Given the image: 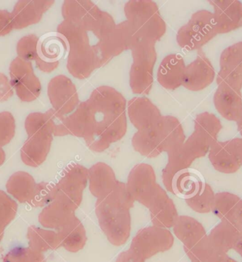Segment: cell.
<instances>
[{"label": "cell", "mask_w": 242, "mask_h": 262, "mask_svg": "<svg viewBox=\"0 0 242 262\" xmlns=\"http://www.w3.org/2000/svg\"><path fill=\"white\" fill-rule=\"evenodd\" d=\"M126 100L115 89L99 86L88 100L61 119L54 136L83 138L89 148L103 152L126 134Z\"/></svg>", "instance_id": "obj_1"}, {"label": "cell", "mask_w": 242, "mask_h": 262, "mask_svg": "<svg viewBox=\"0 0 242 262\" xmlns=\"http://www.w3.org/2000/svg\"><path fill=\"white\" fill-rule=\"evenodd\" d=\"M69 45L67 68L77 79H86L98 68L94 46L90 45L88 31L84 28L64 20L58 27Z\"/></svg>", "instance_id": "obj_2"}, {"label": "cell", "mask_w": 242, "mask_h": 262, "mask_svg": "<svg viewBox=\"0 0 242 262\" xmlns=\"http://www.w3.org/2000/svg\"><path fill=\"white\" fill-rule=\"evenodd\" d=\"M25 128L28 138L21 149V158L25 165L37 167L49 156L54 136V123L49 114L35 112L27 116Z\"/></svg>", "instance_id": "obj_3"}, {"label": "cell", "mask_w": 242, "mask_h": 262, "mask_svg": "<svg viewBox=\"0 0 242 262\" xmlns=\"http://www.w3.org/2000/svg\"><path fill=\"white\" fill-rule=\"evenodd\" d=\"M130 210L110 194L97 199L96 202V215L99 226L113 245L121 246L130 237Z\"/></svg>", "instance_id": "obj_4"}, {"label": "cell", "mask_w": 242, "mask_h": 262, "mask_svg": "<svg viewBox=\"0 0 242 262\" xmlns=\"http://www.w3.org/2000/svg\"><path fill=\"white\" fill-rule=\"evenodd\" d=\"M179 132L174 123L168 117L162 116L153 126L138 130L132 139L135 150L147 158H156L161 153H169L177 146Z\"/></svg>", "instance_id": "obj_5"}, {"label": "cell", "mask_w": 242, "mask_h": 262, "mask_svg": "<svg viewBox=\"0 0 242 262\" xmlns=\"http://www.w3.org/2000/svg\"><path fill=\"white\" fill-rule=\"evenodd\" d=\"M125 14L140 39L156 43L165 34L167 26L154 2L129 1L125 6Z\"/></svg>", "instance_id": "obj_6"}, {"label": "cell", "mask_w": 242, "mask_h": 262, "mask_svg": "<svg viewBox=\"0 0 242 262\" xmlns=\"http://www.w3.org/2000/svg\"><path fill=\"white\" fill-rule=\"evenodd\" d=\"M155 46V42L140 39L132 49L130 86L137 95H148L152 88L153 72L157 60Z\"/></svg>", "instance_id": "obj_7"}, {"label": "cell", "mask_w": 242, "mask_h": 262, "mask_svg": "<svg viewBox=\"0 0 242 262\" xmlns=\"http://www.w3.org/2000/svg\"><path fill=\"white\" fill-rule=\"evenodd\" d=\"M218 34L213 14L208 10L194 13L187 24L179 29L177 40L186 51L201 49Z\"/></svg>", "instance_id": "obj_8"}, {"label": "cell", "mask_w": 242, "mask_h": 262, "mask_svg": "<svg viewBox=\"0 0 242 262\" xmlns=\"http://www.w3.org/2000/svg\"><path fill=\"white\" fill-rule=\"evenodd\" d=\"M94 46L98 68L126 50H132L140 40L139 35L128 21L116 25L114 30Z\"/></svg>", "instance_id": "obj_9"}, {"label": "cell", "mask_w": 242, "mask_h": 262, "mask_svg": "<svg viewBox=\"0 0 242 262\" xmlns=\"http://www.w3.org/2000/svg\"><path fill=\"white\" fill-rule=\"evenodd\" d=\"M174 238L168 229L152 226L140 229L133 239L130 247L137 255L147 260L160 252L169 250Z\"/></svg>", "instance_id": "obj_10"}, {"label": "cell", "mask_w": 242, "mask_h": 262, "mask_svg": "<svg viewBox=\"0 0 242 262\" xmlns=\"http://www.w3.org/2000/svg\"><path fill=\"white\" fill-rule=\"evenodd\" d=\"M11 85L16 95L24 102H31L39 97L42 86L35 75L31 62L16 57L9 66Z\"/></svg>", "instance_id": "obj_11"}, {"label": "cell", "mask_w": 242, "mask_h": 262, "mask_svg": "<svg viewBox=\"0 0 242 262\" xmlns=\"http://www.w3.org/2000/svg\"><path fill=\"white\" fill-rule=\"evenodd\" d=\"M127 189L135 201L148 208L161 187L157 183L154 169L148 164H138L127 177Z\"/></svg>", "instance_id": "obj_12"}, {"label": "cell", "mask_w": 242, "mask_h": 262, "mask_svg": "<svg viewBox=\"0 0 242 262\" xmlns=\"http://www.w3.org/2000/svg\"><path fill=\"white\" fill-rule=\"evenodd\" d=\"M88 181L89 169L79 164H71L65 168L60 181L55 184L57 197L64 199L77 209L82 204Z\"/></svg>", "instance_id": "obj_13"}, {"label": "cell", "mask_w": 242, "mask_h": 262, "mask_svg": "<svg viewBox=\"0 0 242 262\" xmlns=\"http://www.w3.org/2000/svg\"><path fill=\"white\" fill-rule=\"evenodd\" d=\"M48 95L53 110L62 116L70 115L79 104L75 84L64 75H58L50 81Z\"/></svg>", "instance_id": "obj_14"}, {"label": "cell", "mask_w": 242, "mask_h": 262, "mask_svg": "<svg viewBox=\"0 0 242 262\" xmlns=\"http://www.w3.org/2000/svg\"><path fill=\"white\" fill-rule=\"evenodd\" d=\"M213 7L218 34H227L242 27V3L235 0L209 1Z\"/></svg>", "instance_id": "obj_15"}, {"label": "cell", "mask_w": 242, "mask_h": 262, "mask_svg": "<svg viewBox=\"0 0 242 262\" xmlns=\"http://www.w3.org/2000/svg\"><path fill=\"white\" fill-rule=\"evenodd\" d=\"M215 77L213 66L206 55L200 53L185 69L183 85L193 92L208 88Z\"/></svg>", "instance_id": "obj_16"}, {"label": "cell", "mask_w": 242, "mask_h": 262, "mask_svg": "<svg viewBox=\"0 0 242 262\" xmlns=\"http://www.w3.org/2000/svg\"><path fill=\"white\" fill-rule=\"evenodd\" d=\"M101 12V9L91 1H64L62 7L64 20L87 31H92Z\"/></svg>", "instance_id": "obj_17"}, {"label": "cell", "mask_w": 242, "mask_h": 262, "mask_svg": "<svg viewBox=\"0 0 242 262\" xmlns=\"http://www.w3.org/2000/svg\"><path fill=\"white\" fill-rule=\"evenodd\" d=\"M54 3L55 1H18L12 12L14 29L20 30L36 25Z\"/></svg>", "instance_id": "obj_18"}, {"label": "cell", "mask_w": 242, "mask_h": 262, "mask_svg": "<svg viewBox=\"0 0 242 262\" xmlns=\"http://www.w3.org/2000/svg\"><path fill=\"white\" fill-rule=\"evenodd\" d=\"M130 122L138 130L151 128L162 117L158 107L146 97H135L127 104Z\"/></svg>", "instance_id": "obj_19"}, {"label": "cell", "mask_w": 242, "mask_h": 262, "mask_svg": "<svg viewBox=\"0 0 242 262\" xmlns=\"http://www.w3.org/2000/svg\"><path fill=\"white\" fill-rule=\"evenodd\" d=\"M76 210L64 199L56 197L42 210L38 221L44 228L58 230L75 219Z\"/></svg>", "instance_id": "obj_20"}, {"label": "cell", "mask_w": 242, "mask_h": 262, "mask_svg": "<svg viewBox=\"0 0 242 262\" xmlns=\"http://www.w3.org/2000/svg\"><path fill=\"white\" fill-rule=\"evenodd\" d=\"M148 208L153 226L169 229L178 221L179 215L174 203L162 187Z\"/></svg>", "instance_id": "obj_21"}, {"label": "cell", "mask_w": 242, "mask_h": 262, "mask_svg": "<svg viewBox=\"0 0 242 262\" xmlns=\"http://www.w3.org/2000/svg\"><path fill=\"white\" fill-rule=\"evenodd\" d=\"M186 66L184 58L178 53L166 56L161 62L158 73V80L161 85L173 90L183 85Z\"/></svg>", "instance_id": "obj_22"}, {"label": "cell", "mask_w": 242, "mask_h": 262, "mask_svg": "<svg viewBox=\"0 0 242 262\" xmlns=\"http://www.w3.org/2000/svg\"><path fill=\"white\" fill-rule=\"evenodd\" d=\"M118 180L110 166L98 162L89 169V188L97 199L104 198L115 187Z\"/></svg>", "instance_id": "obj_23"}, {"label": "cell", "mask_w": 242, "mask_h": 262, "mask_svg": "<svg viewBox=\"0 0 242 262\" xmlns=\"http://www.w3.org/2000/svg\"><path fill=\"white\" fill-rule=\"evenodd\" d=\"M216 110L228 121H236L242 114V95L240 90L218 86L213 97Z\"/></svg>", "instance_id": "obj_24"}, {"label": "cell", "mask_w": 242, "mask_h": 262, "mask_svg": "<svg viewBox=\"0 0 242 262\" xmlns=\"http://www.w3.org/2000/svg\"><path fill=\"white\" fill-rule=\"evenodd\" d=\"M208 237L216 250L227 254L242 239V226L235 221H222L212 229Z\"/></svg>", "instance_id": "obj_25"}, {"label": "cell", "mask_w": 242, "mask_h": 262, "mask_svg": "<svg viewBox=\"0 0 242 262\" xmlns=\"http://www.w3.org/2000/svg\"><path fill=\"white\" fill-rule=\"evenodd\" d=\"M206 184L200 171L187 168L175 175L171 184V193L186 201L200 192Z\"/></svg>", "instance_id": "obj_26"}, {"label": "cell", "mask_w": 242, "mask_h": 262, "mask_svg": "<svg viewBox=\"0 0 242 262\" xmlns=\"http://www.w3.org/2000/svg\"><path fill=\"white\" fill-rule=\"evenodd\" d=\"M208 158L216 170L225 174H233L241 167L231 140L216 142L209 151Z\"/></svg>", "instance_id": "obj_27"}, {"label": "cell", "mask_w": 242, "mask_h": 262, "mask_svg": "<svg viewBox=\"0 0 242 262\" xmlns=\"http://www.w3.org/2000/svg\"><path fill=\"white\" fill-rule=\"evenodd\" d=\"M68 51L69 45L67 39L58 31L43 35L38 40V54L42 61L59 63Z\"/></svg>", "instance_id": "obj_28"}, {"label": "cell", "mask_w": 242, "mask_h": 262, "mask_svg": "<svg viewBox=\"0 0 242 262\" xmlns=\"http://www.w3.org/2000/svg\"><path fill=\"white\" fill-rule=\"evenodd\" d=\"M56 231L58 234L60 246L73 253L82 250L87 241L84 225L77 217L67 226Z\"/></svg>", "instance_id": "obj_29"}, {"label": "cell", "mask_w": 242, "mask_h": 262, "mask_svg": "<svg viewBox=\"0 0 242 262\" xmlns=\"http://www.w3.org/2000/svg\"><path fill=\"white\" fill-rule=\"evenodd\" d=\"M36 183L34 177L26 171H17L7 181V192L20 203L30 204L36 191Z\"/></svg>", "instance_id": "obj_30"}, {"label": "cell", "mask_w": 242, "mask_h": 262, "mask_svg": "<svg viewBox=\"0 0 242 262\" xmlns=\"http://www.w3.org/2000/svg\"><path fill=\"white\" fill-rule=\"evenodd\" d=\"M173 233L184 245H190L200 241L207 236L206 230L200 222L187 215L179 217L174 226Z\"/></svg>", "instance_id": "obj_31"}, {"label": "cell", "mask_w": 242, "mask_h": 262, "mask_svg": "<svg viewBox=\"0 0 242 262\" xmlns=\"http://www.w3.org/2000/svg\"><path fill=\"white\" fill-rule=\"evenodd\" d=\"M27 238L29 247L41 253L61 247L58 232L53 230L31 226L28 228Z\"/></svg>", "instance_id": "obj_32"}, {"label": "cell", "mask_w": 242, "mask_h": 262, "mask_svg": "<svg viewBox=\"0 0 242 262\" xmlns=\"http://www.w3.org/2000/svg\"><path fill=\"white\" fill-rule=\"evenodd\" d=\"M241 201V198L233 193H216L211 211L221 221H235L236 213Z\"/></svg>", "instance_id": "obj_33"}, {"label": "cell", "mask_w": 242, "mask_h": 262, "mask_svg": "<svg viewBox=\"0 0 242 262\" xmlns=\"http://www.w3.org/2000/svg\"><path fill=\"white\" fill-rule=\"evenodd\" d=\"M184 250L191 262H219L227 254L216 250L208 235L194 244L184 245Z\"/></svg>", "instance_id": "obj_34"}, {"label": "cell", "mask_w": 242, "mask_h": 262, "mask_svg": "<svg viewBox=\"0 0 242 262\" xmlns=\"http://www.w3.org/2000/svg\"><path fill=\"white\" fill-rule=\"evenodd\" d=\"M222 129V123L214 114L204 112L199 114L194 121V130L202 134L212 144L217 141V136Z\"/></svg>", "instance_id": "obj_35"}, {"label": "cell", "mask_w": 242, "mask_h": 262, "mask_svg": "<svg viewBox=\"0 0 242 262\" xmlns=\"http://www.w3.org/2000/svg\"><path fill=\"white\" fill-rule=\"evenodd\" d=\"M219 66L221 69L242 74V41L229 46L223 51Z\"/></svg>", "instance_id": "obj_36"}, {"label": "cell", "mask_w": 242, "mask_h": 262, "mask_svg": "<svg viewBox=\"0 0 242 262\" xmlns=\"http://www.w3.org/2000/svg\"><path fill=\"white\" fill-rule=\"evenodd\" d=\"M215 195L211 186L206 184L200 192L186 200V202L194 211L199 213H208L212 210Z\"/></svg>", "instance_id": "obj_37"}, {"label": "cell", "mask_w": 242, "mask_h": 262, "mask_svg": "<svg viewBox=\"0 0 242 262\" xmlns=\"http://www.w3.org/2000/svg\"><path fill=\"white\" fill-rule=\"evenodd\" d=\"M3 262H46V259L41 252L29 247H16L5 255Z\"/></svg>", "instance_id": "obj_38"}, {"label": "cell", "mask_w": 242, "mask_h": 262, "mask_svg": "<svg viewBox=\"0 0 242 262\" xmlns=\"http://www.w3.org/2000/svg\"><path fill=\"white\" fill-rule=\"evenodd\" d=\"M56 185L48 182H40L36 184L34 198L31 201V206L34 207H46L56 199Z\"/></svg>", "instance_id": "obj_39"}, {"label": "cell", "mask_w": 242, "mask_h": 262, "mask_svg": "<svg viewBox=\"0 0 242 262\" xmlns=\"http://www.w3.org/2000/svg\"><path fill=\"white\" fill-rule=\"evenodd\" d=\"M38 40L39 38L34 34L22 37L16 45V52L18 58L26 61H35L38 57Z\"/></svg>", "instance_id": "obj_40"}, {"label": "cell", "mask_w": 242, "mask_h": 262, "mask_svg": "<svg viewBox=\"0 0 242 262\" xmlns=\"http://www.w3.org/2000/svg\"><path fill=\"white\" fill-rule=\"evenodd\" d=\"M17 210L16 201L0 190V226L6 228L15 217Z\"/></svg>", "instance_id": "obj_41"}, {"label": "cell", "mask_w": 242, "mask_h": 262, "mask_svg": "<svg viewBox=\"0 0 242 262\" xmlns=\"http://www.w3.org/2000/svg\"><path fill=\"white\" fill-rule=\"evenodd\" d=\"M15 119L9 112L0 113V147L8 145L15 136Z\"/></svg>", "instance_id": "obj_42"}, {"label": "cell", "mask_w": 242, "mask_h": 262, "mask_svg": "<svg viewBox=\"0 0 242 262\" xmlns=\"http://www.w3.org/2000/svg\"><path fill=\"white\" fill-rule=\"evenodd\" d=\"M216 80L218 86H227L240 91L241 90L242 74L221 68Z\"/></svg>", "instance_id": "obj_43"}, {"label": "cell", "mask_w": 242, "mask_h": 262, "mask_svg": "<svg viewBox=\"0 0 242 262\" xmlns=\"http://www.w3.org/2000/svg\"><path fill=\"white\" fill-rule=\"evenodd\" d=\"M14 29L12 12L0 10V36H7Z\"/></svg>", "instance_id": "obj_44"}, {"label": "cell", "mask_w": 242, "mask_h": 262, "mask_svg": "<svg viewBox=\"0 0 242 262\" xmlns=\"http://www.w3.org/2000/svg\"><path fill=\"white\" fill-rule=\"evenodd\" d=\"M14 95L13 88L8 77L0 73V102H5Z\"/></svg>", "instance_id": "obj_45"}, {"label": "cell", "mask_w": 242, "mask_h": 262, "mask_svg": "<svg viewBox=\"0 0 242 262\" xmlns=\"http://www.w3.org/2000/svg\"><path fill=\"white\" fill-rule=\"evenodd\" d=\"M116 262H145V260L137 255L132 250L129 249L127 251L121 252L118 255Z\"/></svg>", "instance_id": "obj_46"}, {"label": "cell", "mask_w": 242, "mask_h": 262, "mask_svg": "<svg viewBox=\"0 0 242 262\" xmlns=\"http://www.w3.org/2000/svg\"><path fill=\"white\" fill-rule=\"evenodd\" d=\"M37 68L42 72L44 73H51L53 70L56 69L58 67L59 63H49V62H46L42 61L40 60L39 57L35 60Z\"/></svg>", "instance_id": "obj_47"}, {"label": "cell", "mask_w": 242, "mask_h": 262, "mask_svg": "<svg viewBox=\"0 0 242 262\" xmlns=\"http://www.w3.org/2000/svg\"><path fill=\"white\" fill-rule=\"evenodd\" d=\"M231 142H232V146L235 151L238 160L242 166V138H234V139L231 140Z\"/></svg>", "instance_id": "obj_48"}, {"label": "cell", "mask_w": 242, "mask_h": 262, "mask_svg": "<svg viewBox=\"0 0 242 262\" xmlns=\"http://www.w3.org/2000/svg\"><path fill=\"white\" fill-rule=\"evenodd\" d=\"M235 222L242 226V201L240 204L235 215Z\"/></svg>", "instance_id": "obj_49"}, {"label": "cell", "mask_w": 242, "mask_h": 262, "mask_svg": "<svg viewBox=\"0 0 242 262\" xmlns=\"http://www.w3.org/2000/svg\"><path fill=\"white\" fill-rule=\"evenodd\" d=\"M234 250H235L236 252L242 257V239L238 242Z\"/></svg>", "instance_id": "obj_50"}, {"label": "cell", "mask_w": 242, "mask_h": 262, "mask_svg": "<svg viewBox=\"0 0 242 262\" xmlns=\"http://www.w3.org/2000/svg\"><path fill=\"white\" fill-rule=\"evenodd\" d=\"M5 159H6V155H5V151L0 147V166L3 165L4 162L5 161Z\"/></svg>", "instance_id": "obj_51"}, {"label": "cell", "mask_w": 242, "mask_h": 262, "mask_svg": "<svg viewBox=\"0 0 242 262\" xmlns=\"http://www.w3.org/2000/svg\"><path fill=\"white\" fill-rule=\"evenodd\" d=\"M236 122V124H237L238 130H239L240 134H241V136H242V114L240 116L239 119H238Z\"/></svg>", "instance_id": "obj_52"}, {"label": "cell", "mask_w": 242, "mask_h": 262, "mask_svg": "<svg viewBox=\"0 0 242 262\" xmlns=\"http://www.w3.org/2000/svg\"><path fill=\"white\" fill-rule=\"evenodd\" d=\"M219 262H237L235 259H232L230 256H227V254H225L223 258H222L221 261Z\"/></svg>", "instance_id": "obj_53"}, {"label": "cell", "mask_w": 242, "mask_h": 262, "mask_svg": "<svg viewBox=\"0 0 242 262\" xmlns=\"http://www.w3.org/2000/svg\"><path fill=\"white\" fill-rule=\"evenodd\" d=\"M5 229L3 227L0 226V243H1L2 239L4 237V234H5Z\"/></svg>", "instance_id": "obj_54"}]
</instances>
